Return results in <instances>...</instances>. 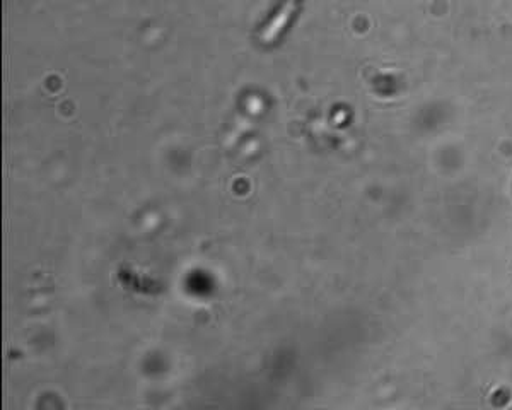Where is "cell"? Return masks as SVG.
I'll return each mask as SVG.
<instances>
[{
    "instance_id": "cell-1",
    "label": "cell",
    "mask_w": 512,
    "mask_h": 410,
    "mask_svg": "<svg viewBox=\"0 0 512 410\" xmlns=\"http://www.w3.org/2000/svg\"><path fill=\"white\" fill-rule=\"evenodd\" d=\"M292 11H294V0H287L284 9H282V12H279V16L263 30V43H270V41L275 40L279 36L282 28L286 26L287 19L291 18Z\"/></svg>"
}]
</instances>
